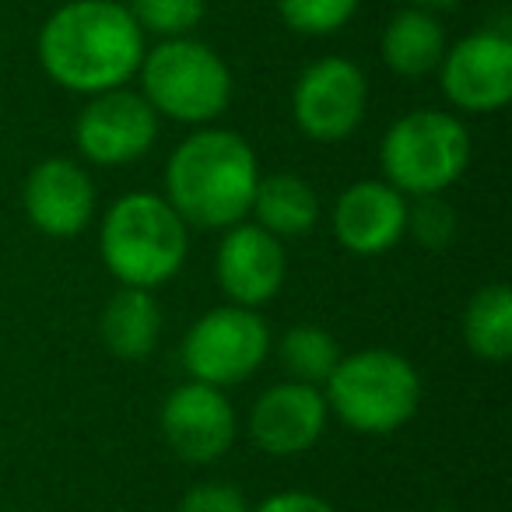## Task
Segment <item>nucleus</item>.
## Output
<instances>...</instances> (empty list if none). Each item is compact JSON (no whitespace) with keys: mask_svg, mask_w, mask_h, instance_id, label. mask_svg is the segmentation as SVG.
I'll list each match as a JSON object with an SVG mask.
<instances>
[{"mask_svg":"<svg viewBox=\"0 0 512 512\" xmlns=\"http://www.w3.org/2000/svg\"><path fill=\"white\" fill-rule=\"evenodd\" d=\"M179 512H253V505L232 484L204 481L186 491L183 502H179Z\"/></svg>","mask_w":512,"mask_h":512,"instance_id":"b1692460","label":"nucleus"},{"mask_svg":"<svg viewBox=\"0 0 512 512\" xmlns=\"http://www.w3.org/2000/svg\"><path fill=\"white\" fill-rule=\"evenodd\" d=\"M127 11L144 36L183 39L204 22L207 0H130Z\"/></svg>","mask_w":512,"mask_h":512,"instance_id":"412c9836","label":"nucleus"},{"mask_svg":"<svg viewBox=\"0 0 512 512\" xmlns=\"http://www.w3.org/2000/svg\"><path fill=\"white\" fill-rule=\"evenodd\" d=\"M141 95L158 116L176 123L204 127L218 120L232 102V71L228 64L197 39H162L155 50H144L137 67Z\"/></svg>","mask_w":512,"mask_h":512,"instance_id":"39448f33","label":"nucleus"},{"mask_svg":"<svg viewBox=\"0 0 512 512\" xmlns=\"http://www.w3.org/2000/svg\"><path fill=\"white\" fill-rule=\"evenodd\" d=\"M330 414L344 421L351 432L390 435L414 418L421 404L418 369L404 355L386 348L355 351L341 358L327 383Z\"/></svg>","mask_w":512,"mask_h":512,"instance_id":"20e7f679","label":"nucleus"},{"mask_svg":"<svg viewBox=\"0 0 512 512\" xmlns=\"http://www.w3.org/2000/svg\"><path fill=\"white\" fill-rule=\"evenodd\" d=\"M239 421L218 386L183 383L162 404V435L186 463H214L232 449Z\"/></svg>","mask_w":512,"mask_h":512,"instance_id":"9b49d317","label":"nucleus"},{"mask_svg":"<svg viewBox=\"0 0 512 512\" xmlns=\"http://www.w3.org/2000/svg\"><path fill=\"white\" fill-rule=\"evenodd\" d=\"M190 235L169 200L158 193H127L106 211L99 253L123 288H158L186 264Z\"/></svg>","mask_w":512,"mask_h":512,"instance_id":"7ed1b4c3","label":"nucleus"},{"mask_svg":"<svg viewBox=\"0 0 512 512\" xmlns=\"http://www.w3.org/2000/svg\"><path fill=\"white\" fill-rule=\"evenodd\" d=\"M407 232L428 249H442L456 235V214L439 193L418 197V204L407 207Z\"/></svg>","mask_w":512,"mask_h":512,"instance_id":"5701e85b","label":"nucleus"},{"mask_svg":"<svg viewBox=\"0 0 512 512\" xmlns=\"http://www.w3.org/2000/svg\"><path fill=\"white\" fill-rule=\"evenodd\" d=\"M446 57V32L439 18L425 8H407L383 29V60L400 78H421Z\"/></svg>","mask_w":512,"mask_h":512,"instance_id":"a211bd4d","label":"nucleus"},{"mask_svg":"<svg viewBox=\"0 0 512 512\" xmlns=\"http://www.w3.org/2000/svg\"><path fill=\"white\" fill-rule=\"evenodd\" d=\"M369 106V85L358 64L344 57H323L299 74L292 92V113L309 141L337 144L358 130Z\"/></svg>","mask_w":512,"mask_h":512,"instance_id":"6e6552de","label":"nucleus"},{"mask_svg":"<svg viewBox=\"0 0 512 512\" xmlns=\"http://www.w3.org/2000/svg\"><path fill=\"white\" fill-rule=\"evenodd\" d=\"M260 165L239 134L204 127L165 165V200L193 228H232L249 214Z\"/></svg>","mask_w":512,"mask_h":512,"instance_id":"f03ea898","label":"nucleus"},{"mask_svg":"<svg viewBox=\"0 0 512 512\" xmlns=\"http://www.w3.org/2000/svg\"><path fill=\"white\" fill-rule=\"evenodd\" d=\"M22 204L43 235L74 239L95 214V183L71 158H46L25 179Z\"/></svg>","mask_w":512,"mask_h":512,"instance_id":"4468645a","label":"nucleus"},{"mask_svg":"<svg viewBox=\"0 0 512 512\" xmlns=\"http://www.w3.org/2000/svg\"><path fill=\"white\" fill-rule=\"evenodd\" d=\"M463 341L484 362H505L512 355V292L505 285H484L463 309Z\"/></svg>","mask_w":512,"mask_h":512,"instance_id":"6ab92c4d","label":"nucleus"},{"mask_svg":"<svg viewBox=\"0 0 512 512\" xmlns=\"http://www.w3.org/2000/svg\"><path fill=\"white\" fill-rule=\"evenodd\" d=\"M158 137V113L141 92L109 88L88 99L74 123L78 151L92 165H127L148 155Z\"/></svg>","mask_w":512,"mask_h":512,"instance_id":"1a4fd4ad","label":"nucleus"},{"mask_svg":"<svg viewBox=\"0 0 512 512\" xmlns=\"http://www.w3.org/2000/svg\"><path fill=\"white\" fill-rule=\"evenodd\" d=\"M435 512H460V509H435Z\"/></svg>","mask_w":512,"mask_h":512,"instance_id":"bb28decb","label":"nucleus"},{"mask_svg":"<svg viewBox=\"0 0 512 512\" xmlns=\"http://www.w3.org/2000/svg\"><path fill=\"white\" fill-rule=\"evenodd\" d=\"M414 4H421L425 11H432V8H453V4H460V0H414Z\"/></svg>","mask_w":512,"mask_h":512,"instance_id":"a878e982","label":"nucleus"},{"mask_svg":"<svg viewBox=\"0 0 512 512\" xmlns=\"http://www.w3.org/2000/svg\"><path fill=\"white\" fill-rule=\"evenodd\" d=\"M358 0H278V15L299 36H330L355 18Z\"/></svg>","mask_w":512,"mask_h":512,"instance_id":"4be33fe9","label":"nucleus"},{"mask_svg":"<svg viewBox=\"0 0 512 512\" xmlns=\"http://www.w3.org/2000/svg\"><path fill=\"white\" fill-rule=\"evenodd\" d=\"M249 211L256 214V225L274 239H299L313 232L320 218V197L299 172H271L256 179Z\"/></svg>","mask_w":512,"mask_h":512,"instance_id":"dca6fc26","label":"nucleus"},{"mask_svg":"<svg viewBox=\"0 0 512 512\" xmlns=\"http://www.w3.org/2000/svg\"><path fill=\"white\" fill-rule=\"evenodd\" d=\"M330 407L320 386L285 383L271 386L249 411V435L271 456H299L320 442Z\"/></svg>","mask_w":512,"mask_h":512,"instance_id":"ddd939ff","label":"nucleus"},{"mask_svg":"<svg viewBox=\"0 0 512 512\" xmlns=\"http://www.w3.org/2000/svg\"><path fill=\"white\" fill-rule=\"evenodd\" d=\"M221 292L232 299V306L256 309L271 302L281 292L288 274V256L281 239L264 232L260 225H232L225 228L214 260Z\"/></svg>","mask_w":512,"mask_h":512,"instance_id":"f8f14e48","label":"nucleus"},{"mask_svg":"<svg viewBox=\"0 0 512 512\" xmlns=\"http://www.w3.org/2000/svg\"><path fill=\"white\" fill-rule=\"evenodd\" d=\"M334 239L355 256H379L407 232V200L386 179H362L334 204Z\"/></svg>","mask_w":512,"mask_h":512,"instance_id":"2eb2a0df","label":"nucleus"},{"mask_svg":"<svg viewBox=\"0 0 512 512\" xmlns=\"http://www.w3.org/2000/svg\"><path fill=\"white\" fill-rule=\"evenodd\" d=\"M278 358L295 383L323 386L330 379V372L337 369V362H341V348H337L334 334H327L323 327H313V323H302V327H292L278 341Z\"/></svg>","mask_w":512,"mask_h":512,"instance_id":"aec40b11","label":"nucleus"},{"mask_svg":"<svg viewBox=\"0 0 512 512\" xmlns=\"http://www.w3.org/2000/svg\"><path fill=\"white\" fill-rule=\"evenodd\" d=\"M102 344L116 358H144L162 337V309L148 288H120L102 309Z\"/></svg>","mask_w":512,"mask_h":512,"instance_id":"f3484780","label":"nucleus"},{"mask_svg":"<svg viewBox=\"0 0 512 512\" xmlns=\"http://www.w3.org/2000/svg\"><path fill=\"white\" fill-rule=\"evenodd\" d=\"M271 351V330L260 313L221 306L204 313L183 337V369L193 383L235 386L246 383Z\"/></svg>","mask_w":512,"mask_h":512,"instance_id":"0eeeda50","label":"nucleus"},{"mask_svg":"<svg viewBox=\"0 0 512 512\" xmlns=\"http://www.w3.org/2000/svg\"><path fill=\"white\" fill-rule=\"evenodd\" d=\"M442 95L463 113H495L512 99V39L505 32H470L439 64Z\"/></svg>","mask_w":512,"mask_h":512,"instance_id":"9d476101","label":"nucleus"},{"mask_svg":"<svg viewBox=\"0 0 512 512\" xmlns=\"http://www.w3.org/2000/svg\"><path fill=\"white\" fill-rule=\"evenodd\" d=\"M36 50L60 88L92 99L134 78L144 60V32L116 0H64L46 18Z\"/></svg>","mask_w":512,"mask_h":512,"instance_id":"f257e3e1","label":"nucleus"},{"mask_svg":"<svg viewBox=\"0 0 512 512\" xmlns=\"http://www.w3.org/2000/svg\"><path fill=\"white\" fill-rule=\"evenodd\" d=\"M253 512H337L327 498L309 495V491H278V495L264 498Z\"/></svg>","mask_w":512,"mask_h":512,"instance_id":"393cba45","label":"nucleus"},{"mask_svg":"<svg viewBox=\"0 0 512 512\" xmlns=\"http://www.w3.org/2000/svg\"><path fill=\"white\" fill-rule=\"evenodd\" d=\"M386 183L404 197H432L453 186L470 162V134L442 109H414L379 144Z\"/></svg>","mask_w":512,"mask_h":512,"instance_id":"423d86ee","label":"nucleus"}]
</instances>
